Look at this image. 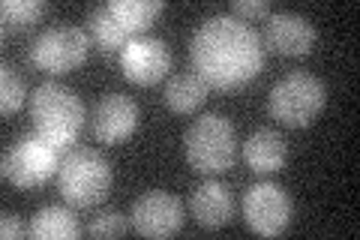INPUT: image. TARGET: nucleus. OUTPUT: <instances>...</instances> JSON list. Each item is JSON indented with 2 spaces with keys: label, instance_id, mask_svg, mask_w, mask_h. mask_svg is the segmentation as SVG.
<instances>
[{
  "label": "nucleus",
  "instance_id": "1",
  "mask_svg": "<svg viewBox=\"0 0 360 240\" xmlns=\"http://www.w3.org/2000/svg\"><path fill=\"white\" fill-rule=\"evenodd\" d=\"M189 61L207 87H240L262 72L264 42L252 25L238 15H210L193 33Z\"/></svg>",
  "mask_w": 360,
  "mask_h": 240
},
{
  "label": "nucleus",
  "instance_id": "2",
  "mask_svg": "<svg viewBox=\"0 0 360 240\" xmlns=\"http://www.w3.org/2000/svg\"><path fill=\"white\" fill-rule=\"evenodd\" d=\"M33 132L42 135L58 151H72L78 132L84 127V102L72 87L60 82H42L30 96Z\"/></svg>",
  "mask_w": 360,
  "mask_h": 240
},
{
  "label": "nucleus",
  "instance_id": "3",
  "mask_svg": "<svg viewBox=\"0 0 360 240\" xmlns=\"http://www.w3.org/2000/svg\"><path fill=\"white\" fill-rule=\"evenodd\" d=\"M111 184H115V175H111L108 159L94 147H72L60 159L58 187L72 208H94L108 196Z\"/></svg>",
  "mask_w": 360,
  "mask_h": 240
},
{
  "label": "nucleus",
  "instance_id": "4",
  "mask_svg": "<svg viewBox=\"0 0 360 240\" xmlns=\"http://www.w3.org/2000/svg\"><path fill=\"white\" fill-rule=\"evenodd\" d=\"M186 163L198 175H219L238 159V132L222 114H201L184 135Z\"/></svg>",
  "mask_w": 360,
  "mask_h": 240
},
{
  "label": "nucleus",
  "instance_id": "5",
  "mask_svg": "<svg viewBox=\"0 0 360 240\" xmlns=\"http://www.w3.org/2000/svg\"><path fill=\"white\" fill-rule=\"evenodd\" d=\"M324 102H328V90L321 78L309 72H288L270 87L267 108L285 127H309L321 114Z\"/></svg>",
  "mask_w": 360,
  "mask_h": 240
},
{
  "label": "nucleus",
  "instance_id": "6",
  "mask_svg": "<svg viewBox=\"0 0 360 240\" xmlns=\"http://www.w3.org/2000/svg\"><path fill=\"white\" fill-rule=\"evenodd\" d=\"M58 168H60V151L37 132L21 135L4 153V177L21 189H33L45 184L49 177L58 175Z\"/></svg>",
  "mask_w": 360,
  "mask_h": 240
},
{
  "label": "nucleus",
  "instance_id": "7",
  "mask_svg": "<svg viewBox=\"0 0 360 240\" xmlns=\"http://www.w3.org/2000/svg\"><path fill=\"white\" fill-rule=\"evenodd\" d=\"M90 49V33L78 25H58V27H45L37 33V39L30 42L27 57L30 63L42 72H70L78 63H84Z\"/></svg>",
  "mask_w": 360,
  "mask_h": 240
},
{
  "label": "nucleus",
  "instance_id": "8",
  "mask_svg": "<svg viewBox=\"0 0 360 240\" xmlns=\"http://www.w3.org/2000/svg\"><path fill=\"white\" fill-rule=\"evenodd\" d=\"M291 210H295L291 196L279 184H274V180L252 184L243 192V220L262 237L283 234L291 222Z\"/></svg>",
  "mask_w": 360,
  "mask_h": 240
},
{
  "label": "nucleus",
  "instance_id": "9",
  "mask_svg": "<svg viewBox=\"0 0 360 240\" xmlns=\"http://www.w3.org/2000/svg\"><path fill=\"white\" fill-rule=\"evenodd\" d=\"M120 66L123 75L135 84H156L160 78L172 70V51H168L165 39L139 33L120 49Z\"/></svg>",
  "mask_w": 360,
  "mask_h": 240
},
{
  "label": "nucleus",
  "instance_id": "10",
  "mask_svg": "<svg viewBox=\"0 0 360 240\" xmlns=\"http://www.w3.org/2000/svg\"><path fill=\"white\" fill-rule=\"evenodd\" d=\"M184 225V208L165 189H150L132 201V228L144 237H168Z\"/></svg>",
  "mask_w": 360,
  "mask_h": 240
},
{
  "label": "nucleus",
  "instance_id": "11",
  "mask_svg": "<svg viewBox=\"0 0 360 240\" xmlns=\"http://www.w3.org/2000/svg\"><path fill=\"white\" fill-rule=\"evenodd\" d=\"M135 127H139V106L123 94H105L90 114V130L105 144L123 141L127 135H132Z\"/></svg>",
  "mask_w": 360,
  "mask_h": 240
},
{
  "label": "nucleus",
  "instance_id": "12",
  "mask_svg": "<svg viewBox=\"0 0 360 240\" xmlns=\"http://www.w3.org/2000/svg\"><path fill=\"white\" fill-rule=\"evenodd\" d=\"M264 42L267 49H274L285 57H300L309 54L315 45V27L307 15L297 13H274L267 15L264 25Z\"/></svg>",
  "mask_w": 360,
  "mask_h": 240
},
{
  "label": "nucleus",
  "instance_id": "13",
  "mask_svg": "<svg viewBox=\"0 0 360 240\" xmlns=\"http://www.w3.org/2000/svg\"><path fill=\"white\" fill-rule=\"evenodd\" d=\"M189 210L198 220V225L205 228H222L231 220L234 210V198L231 189L219 184V180H205L193 189V198H189Z\"/></svg>",
  "mask_w": 360,
  "mask_h": 240
},
{
  "label": "nucleus",
  "instance_id": "14",
  "mask_svg": "<svg viewBox=\"0 0 360 240\" xmlns=\"http://www.w3.org/2000/svg\"><path fill=\"white\" fill-rule=\"evenodd\" d=\"M243 156H246V163H250L252 171H258V175H270V171H279L285 165L288 144L276 130L262 127L243 141Z\"/></svg>",
  "mask_w": 360,
  "mask_h": 240
},
{
  "label": "nucleus",
  "instance_id": "15",
  "mask_svg": "<svg viewBox=\"0 0 360 240\" xmlns=\"http://www.w3.org/2000/svg\"><path fill=\"white\" fill-rule=\"evenodd\" d=\"M78 234H82V225H78L75 213L60 204H49L30 220V237L37 240H72Z\"/></svg>",
  "mask_w": 360,
  "mask_h": 240
},
{
  "label": "nucleus",
  "instance_id": "16",
  "mask_svg": "<svg viewBox=\"0 0 360 240\" xmlns=\"http://www.w3.org/2000/svg\"><path fill=\"white\" fill-rule=\"evenodd\" d=\"M162 96H165V106L172 111L189 114L207 99V84H205V78L195 75V72H180V75L168 78Z\"/></svg>",
  "mask_w": 360,
  "mask_h": 240
},
{
  "label": "nucleus",
  "instance_id": "17",
  "mask_svg": "<svg viewBox=\"0 0 360 240\" xmlns=\"http://www.w3.org/2000/svg\"><path fill=\"white\" fill-rule=\"evenodd\" d=\"M87 27H90V39H94L103 51H111V49H123L129 39H132V33L120 25V21L115 18V13L108 9V4L103 6H96L94 13H90V21H87Z\"/></svg>",
  "mask_w": 360,
  "mask_h": 240
},
{
  "label": "nucleus",
  "instance_id": "18",
  "mask_svg": "<svg viewBox=\"0 0 360 240\" xmlns=\"http://www.w3.org/2000/svg\"><path fill=\"white\" fill-rule=\"evenodd\" d=\"M162 6H165L162 0H111L108 4L115 18L132 33V37H139V33L162 13Z\"/></svg>",
  "mask_w": 360,
  "mask_h": 240
},
{
  "label": "nucleus",
  "instance_id": "19",
  "mask_svg": "<svg viewBox=\"0 0 360 240\" xmlns=\"http://www.w3.org/2000/svg\"><path fill=\"white\" fill-rule=\"evenodd\" d=\"M49 4L45 0H4L0 4V21H4V37L13 30H25L33 21L45 15Z\"/></svg>",
  "mask_w": 360,
  "mask_h": 240
},
{
  "label": "nucleus",
  "instance_id": "20",
  "mask_svg": "<svg viewBox=\"0 0 360 240\" xmlns=\"http://www.w3.org/2000/svg\"><path fill=\"white\" fill-rule=\"evenodd\" d=\"M27 99V87L25 78L18 75L13 63H0V111L13 114L21 108V102Z\"/></svg>",
  "mask_w": 360,
  "mask_h": 240
},
{
  "label": "nucleus",
  "instance_id": "21",
  "mask_svg": "<svg viewBox=\"0 0 360 240\" xmlns=\"http://www.w3.org/2000/svg\"><path fill=\"white\" fill-rule=\"evenodd\" d=\"M127 228H129V222L120 210H103L99 216H94V220L87 222L84 232L90 237H117V234L127 232Z\"/></svg>",
  "mask_w": 360,
  "mask_h": 240
},
{
  "label": "nucleus",
  "instance_id": "22",
  "mask_svg": "<svg viewBox=\"0 0 360 240\" xmlns=\"http://www.w3.org/2000/svg\"><path fill=\"white\" fill-rule=\"evenodd\" d=\"M231 15L238 18H267L270 15V6L264 4V0H234L231 4Z\"/></svg>",
  "mask_w": 360,
  "mask_h": 240
},
{
  "label": "nucleus",
  "instance_id": "23",
  "mask_svg": "<svg viewBox=\"0 0 360 240\" xmlns=\"http://www.w3.org/2000/svg\"><path fill=\"white\" fill-rule=\"evenodd\" d=\"M0 234L4 237H30V228L21 225L15 213H4L0 216Z\"/></svg>",
  "mask_w": 360,
  "mask_h": 240
}]
</instances>
